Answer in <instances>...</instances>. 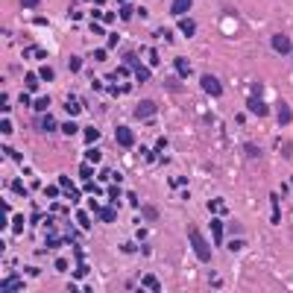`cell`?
<instances>
[{
	"label": "cell",
	"mask_w": 293,
	"mask_h": 293,
	"mask_svg": "<svg viewBox=\"0 0 293 293\" xmlns=\"http://www.w3.org/2000/svg\"><path fill=\"white\" fill-rule=\"evenodd\" d=\"M97 138H100V129H94V126H88V129H85V141H88V144H94Z\"/></svg>",
	"instance_id": "ac0fdd59"
},
{
	"label": "cell",
	"mask_w": 293,
	"mask_h": 293,
	"mask_svg": "<svg viewBox=\"0 0 293 293\" xmlns=\"http://www.w3.org/2000/svg\"><path fill=\"white\" fill-rule=\"evenodd\" d=\"M15 288H18V276H9L3 282V293H15Z\"/></svg>",
	"instance_id": "4fadbf2b"
},
{
	"label": "cell",
	"mask_w": 293,
	"mask_h": 293,
	"mask_svg": "<svg viewBox=\"0 0 293 293\" xmlns=\"http://www.w3.org/2000/svg\"><path fill=\"white\" fill-rule=\"evenodd\" d=\"M79 68H82V62L76 56H70V70H79Z\"/></svg>",
	"instance_id": "f1b7e54d"
},
{
	"label": "cell",
	"mask_w": 293,
	"mask_h": 293,
	"mask_svg": "<svg viewBox=\"0 0 293 293\" xmlns=\"http://www.w3.org/2000/svg\"><path fill=\"white\" fill-rule=\"evenodd\" d=\"M12 188H15V194H26V185H23V182H12Z\"/></svg>",
	"instance_id": "83f0119b"
},
{
	"label": "cell",
	"mask_w": 293,
	"mask_h": 293,
	"mask_svg": "<svg viewBox=\"0 0 293 293\" xmlns=\"http://www.w3.org/2000/svg\"><path fill=\"white\" fill-rule=\"evenodd\" d=\"M132 12H135L132 6H126V3L120 6V18H123V21H129V18H132Z\"/></svg>",
	"instance_id": "603a6c76"
},
{
	"label": "cell",
	"mask_w": 293,
	"mask_h": 293,
	"mask_svg": "<svg viewBox=\"0 0 293 293\" xmlns=\"http://www.w3.org/2000/svg\"><path fill=\"white\" fill-rule=\"evenodd\" d=\"M188 238H191V247H194V252H197V258L203 261V264H208L211 261V247H208V241L200 235V229H188Z\"/></svg>",
	"instance_id": "6da1fadb"
},
{
	"label": "cell",
	"mask_w": 293,
	"mask_h": 293,
	"mask_svg": "<svg viewBox=\"0 0 293 293\" xmlns=\"http://www.w3.org/2000/svg\"><path fill=\"white\" fill-rule=\"evenodd\" d=\"M38 3H41V0H21V6H26V9H35Z\"/></svg>",
	"instance_id": "1f68e13d"
},
{
	"label": "cell",
	"mask_w": 293,
	"mask_h": 293,
	"mask_svg": "<svg viewBox=\"0 0 293 293\" xmlns=\"http://www.w3.org/2000/svg\"><path fill=\"white\" fill-rule=\"evenodd\" d=\"M32 109H35V112H47V109H50V97H38Z\"/></svg>",
	"instance_id": "2e32d148"
},
{
	"label": "cell",
	"mask_w": 293,
	"mask_h": 293,
	"mask_svg": "<svg viewBox=\"0 0 293 293\" xmlns=\"http://www.w3.org/2000/svg\"><path fill=\"white\" fill-rule=\"evenodd\" d=\"M153 114H156V103H153V100H141L138 109H135V117H138V120H147V117H153Z\"/></svg>",
	"instance_id": "5b68a950"
},
{
	"label": "cell",
	"mask_w": 293,
	"mask_h": 293,
	"mask_svg": "<svg viewBox=\"0 0 293 293\" xmlns=\"http://www.w3.org/2000/svg\"><path fill=\"white\" fill-rule=\"evenodd\" d=\"M173 65H176V73H179V76H191V65H188L185 59H173Z\"/></svg>",
	"instance_id": "30bf717a"
},
{
	"label": "cell",
	"mask_w": 293,
	"mask_h": 293,
	"mask_svg": "<svg viewBox=\"0 0 293 293\" xmlns=\"http://www.w3.org/2000/svg\"><path fill=\"white\" fill-rule=\"evenodd\" d=\"M100 220H103V223H112V220H114V208H100Z\"/></svg>",
	"instance_id": "d6986e66"
},
{
	"label": "cell",
	"mask_w": 293,
	"mask_h": 293,
	"mask_svg": "<svg viewBox=\"0 0 293 293\" xmlns=\"http://www.w3.org/2000/svg\"><path fill=\"white\" fill-rule=\"evenodd\" d=\"M135 76H138V82H150V68H135Z\"/></svg>",
	"instance_id": "5bb4252c"
},
{
	"label": "cell",
	"mask_w": 293,
	"mask_h": 293,
	"mask_svg": "<svg viewBox=\"0 0 293 293\" xmlns=\"http://www.w3.org/2000/svg\"><path fill=\"white\" fill-rule=\"evenodd\" d=\"M109 197H112V203L117 205V200H120V191H117V188H112V191H109Z\"/></svg>",
	"instance_id": "4dcf8cb0"
},
{
	"label": "cell",
	"mask_w": 293,
	"mask_h": 293,
	"mask_svg": "<svg viewBox=\"0 0 293 293\" xmlns=\"http://www.w3.org/2000/svg\"><path fill=\"white\" fill-rule=\"evenodd\" d=\"M53 129H56V120H53V117L47 114V117L41 120V132H53Z\"/></svg>",
	"instance_id": "e0dca14e"
},
{
	"label": "cell",
	"mask_w": 293,
	"mask_h": 293,
	"mask_svg": "<svg viewBox=\"0 0 293 293\" xmlns=\"http://www.w3.org/2000/svg\"><path fill=\"white\" fill-rule=\"evenodd\" d=\"M247 156H249V158H258V156H261V150H258L255 144H247Z\"/></svg>",
	"instance_id": "cb8c5ba5"
},
{
	"label": "cell",
	"mask_w": 293,
	"mask_h": 293,
	"mask_svg": "<svg viewBox=\"0 0 293 293\" xmlns=\"http://www.w3.org/2000/svg\"><path fill=\"white\" fill-rule=\"evenodd\" d=\"M188 9H191V0H173V6H170V15L182 18V15H185Z\"/></svg>",
	"instance_id": "ba28073f"
},
{
	"label": "cell",
	"mask_w": 293,
	"mask_h": 293,
	"mask_svg": "<svg viewBox=\"0 0 293 293\" xmlns=\"http://www.w3.org/2000/svg\"><path fill=\"white\" fill-rule=\"evenodd\" d=\"M179 29H182L185 35H194V32H197V23H194L191 18H179Z\"/></svg>",
	"instance_id": "9c48e42d"
},
{
	"label": "cell",
	"mask_w": 293,
	"mask_h": 293,
	"mask_svg": "<svg viewBox=\"0 0 293 293\" xmlns=\"http://www.w3.org/2000/svg\"><path fill=\"white\" fill-rule=\"evenodd\" d=\"M15 232H23V217H15Z\"/></svg>",
	"instance_id": "836d02e7"
},
{
	"label": "cell",
	"mask_w": 293,
	"mask_h": 293,
	"mask_svg": "<svg viewBox=\"0 0 293 293\" xmlns=\"http://www.w3.org/2000/svg\"><path fill=\"white\" fill-rule=\"evenodd\" d=\"M244 247H247V244H244V241H241V238H238V241H232V244H229V249H232V252H241V249H244Z\"/></svg>",
	"instance_id": "484cf974"
},
{
	"label": "cell",
	"mask_w": 293,
	"mask_h": 293,
	"mask_svg": "<svg viewBox=\"0 0 293 293\" xmlns=\"http://www.w3.org/2000/svg\"><path fill=\"white\" fill-rule=\"evenodd\" d=\"M94 62H106V50H97V53H94Z\"/></svg>",
	"instance_id": "d6a6232c"
},
{
	"label": "cell",
	"mask_w": 293,
	"mask_h": 293,
	"mask_svg": "<svg viewBox=\"0 0 293 293\" xmlns=\"http://www.w3.org/2000/svg\"><path fill=\"white\" fill-rule=\"evenodd\" d=\"M70 114H79V103H73V100H68V106H65Z\"/></svg>",
	"instance_id": "4316f807"
},
{
	"label": "cell",
	"mask_w": 293,
	"mask_h": 293,
	"mask_svg": "<svg viewBox=\"0 0 293 293\" xmlns=\"http://www.w3.org/2000/svg\"><path fill=\"white\" fill-rule=\"evenodd\" d=\"M141 214H144V217H147L150 223H156V220H158V211H156L153 205H144V208H141Z\"/></svg>",
	"instance_id": "7c38bea8"
},
{
	"label": "cell",
	"mask_w": 293,
	"mask_h": 293,
	"mask_svg": "<svg viewBox=\"0 0 293 293\" xmlns=\"http://www.w3.org/2000/svg\"><path fill=\"white\" fill-rule=\"evenodd\" d=\"M0 132H3V135H9V132H12V123H9V120H3V123H0Z\"/></svg>",
	"instance_id": "f546056e"
},
{
	"label": "cell",
	"mask_w": 293,
	"mask_h": 293,
	"mask_svg": "<svg viewBox=\"0 0 293 293\" xmlns=\"http://www.w3.org/2000/svg\"><path fill=\"white\" fill-rule=\"evenodd\" d=\"M247 109L252 112V114H258V117H264L270 109H267V103L264 100H258V97H249V103H247Z\"/></svg>",
	"instance_id": "8992f818"
},
{
	"label": "cell",
	"mask_w": 293,
	"mask_h": 293,
	"mask_svg": "<svg viewBox=\"0 0 293 293\" xmlns=\"http://www.w3.org/2000/svg\"><path fill=\"white\" fill-rule=\"evenodd\" d=\"M270 44H273V50H276V53H282V56H285V53H291V50H293L291 38H288V35H282V32H276V35L270 38Z\"/></svg>",
	"instance_id": "277c9868"
},
{
	"label": "cell",
	"mask_w": 293,
	"mask_h": 293,
	"mask_svg": "<svg viewBox=\"0 0 293 293\" xmlns=\"http://www.w3.org/2000/svg\"><path fill=\"white\" fill-rule=\"evenodd\" d=\"M211 232H214V244H220V241H223V223H220L217 217L211 220Z\"/></svg>",
	"instance_id": "8fae6325"
},
{
	"label": "cell",
	"mask_w": 293,
	"mask_h": 293,
	"mask_svg": "<svg viewBox=\"0 0 293 293\" xmlns=\"http://www.w3.org/2000/svg\"><path fill=\"white\" fill-rule=\"evenodd\" d=\"M38 76H41V79H44V82H50V79H53V76H56V73H53V68H47V65H44V68H41V70H38Z\"/></svg>",
	"instance_id": "ffe728a7"
},
{
	"label": "cell",
	"mask_w": 293,
	"mask_h": 293,
	"mask_svg": "<svg viewBox=\"0 0 293 293\" xmlns=\"http://www.w3.org/2000/svg\"><path fill=\"white\" fill-rule=\"evenodd\" d=\"M200 82H203V91H205V94H211V97H220V94H223V85H220V79H217V76L205 73Z\"/></svg>",
	"instance_id": "7a4b0ae2"
},
{
	"label": "cell",
	"mask_w": 293,
	"mask_h": 293,
	"mask_svg": "<svg viewBox=\"0 0 293 293\" xmlns=\"http://www.w3.org/2000/svg\"><path fill=\"white\" fill-rule=\"evenodd\" d=\"M85 158H88V164H100V158H103V156H100L97 150H88V153H85Z\"/></svg>",
	"instance_id": "7402d4cb"
},
{
	"label": "cell",
	"mask_w": 293,
	"mask_h": 293,
	"mask_svg": "<svg viewBox=\"0 0 293 293\" xmlns=\"http://www.w3.org/2000/svg\"><path fill=\"white\" fill-rule=\"evenodd\" d=\"M291 185H293V182H291Z\"/></svg>",
	"instance_id": "e575fe53"
},
{
	"label": "cell",
	"mask_w": 293,
	"mask_h": 293,
	"mask_svg": "<svg viewBox=\"0 0 293 293\" xmlns=\"http://www.w3.org/2000/svg\"><path fill=\"white\" fill-rule=\"evenodd\" d=\"M276 117H279V123H282V126H288V123L293 120L291 106H288V103H279V112H276Z\"/></svg>",
	"instance_id": "52a82bcc"
},
{
	"label": "cell",
	"mask_w": 293,
	"mask_h": 293,
	"mask_svg": "<svg viewBox=\"0 0 293 293\" xmlns=\"http://www.w3.org/2000/svg\"><path fill=\"white\" fill-rule=\"evenodd\" d=\"M38 79H41L38 73H26V79H23V82H26V88H29V91H35V88H38Z\"/></svg>",
	"instance_id": "9a60e30c"
},
{
	"label": "cell",
	"mask_w": 293,
	"mask_h": 293,
	"mask_svg": "<svg viewBox=\"0 0 293 293\" xmlns=\"http://www.w3.org/2000/svg\"><path fill=\"white\" fill-rule=\"evenodd\" d=\"M114 141L129 150V147H135V132H132L129 126H117V129H114Z\"/></svg>",
	"instance_id": "3957f363"
},
{
	"label": "cell",
	"mask_w": 293,
	"mask_h": 293,
	"mask_svg": "<svg viewBox=\"0 0 293 293\" xmlns=\"http://www.w3.org/2000/svg\"><path fill=\"white\" fill-rule=\"evenodd\" d=\"M144 285H147V288H153V291L158 293V282H156V276H144Z\"/></svg>",
	"instance_id": "d4e9b609"
},
{
	"label": "cell",
	"mask_w": 293,
	"mask_h": 293,
	"mask_svg": "<svg viewBox=\"0 0 293 293\" xmlns=\"http://www.w3.org/2000/svg\"><path fill=\"white\" fill-rule=\"evenodd\" d=\"M62 132H65V135H76V132H79V126H76L73 120H68V123L62 126Z\"/></svg>",
	"instance_id": "44dd1931"
}]
</instances>
